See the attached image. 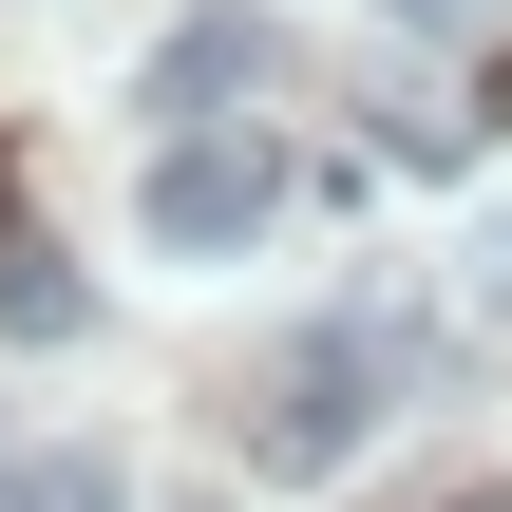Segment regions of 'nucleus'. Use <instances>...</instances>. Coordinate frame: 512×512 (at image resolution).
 <instances>
[{
  "label": "nucleus",
  "instance_id": "6",
  "mask_svg": "<svg viewBox=\"0 0 512 512\" xmlns=\"http://www.w3.org/2000/svg\"><path fill=\"white\" fill-rule=\"evenodd\" d=\"M399 38H512V0H380Z\"/></svg>",
  "mask_w": 512,
  "mask_h": 512
},
{
  "label": "nucleus",
  "instance_id": "3",
  "mask_svg": "<svg viewBox=\"0 0 512 512\" xmlns=\"http://www.w3.org/2000/svg\"><path fill=\"white\" fill-rule=\"evenodd\" d=\"M228 95H285V19H266V0L171 19V38H152V76H133V114H171V133H228Z\"/></svg>",
  "mask_w": 512,
  "mask_h": 512
},
{
  "label": "nucleus",
  "instance_id": "4",
  "mask_svg": "<svg viewBox=\"0 0 512 512\" xmlns=\"http://www.w3.org/2000/svg\"><path fill=\"white\" fill-rule=\"evenodd\" d=\"M76 323H95V285H76L57 247H19V228H0V342H76Z\"/></svg>",
  "mask_w": 512,
  "mask_h": 512
},
{
  "label": "nucleus",
  "instance_id": "2",
  "mask_svg": "<svg viewBox=\"0 0 512 512\" xmlns=\"http://www.w3.org/2000/svg\"><path fill=\"white\" fill-rule=\"evenodd\" d=\"M266 209H285V171H266V133H247V114H228V133H171V152H152V190H133V228H152V247H190V266H209V247H247Z\"/></svg>",
  "mask_w": 512,
  "mask_h": 512
},
{
  "label": "nucleus",
  "instance_id": "1",
  "mask_svg": "<svg viewBox=\"0 0 512 512\" xmlns=\"http://www.w3.org/2000/svg\"><path fill=\"white\" fill-rule=\"evenodd\" d=\"M380 418H399V323H304V342H266V380H247V475H266V494H323Z\"/></svg>",
  "mask_w": 512,
  "mask_h": 512
},
{
  "label": "nucleus",
  "instance_id": "5",
  "mask_svg": "<svg viewBox=\"0 0 512 512\" xmlns=\"http://www.w3.org/2000/svg\"><path fill=\"white\" fill-rule=\"evenodd\" d=\"M0 512H133L114 456H0Z\"/></svg>",
  "mask_w": 512,
  "mask_h": 512
}]
</instances>
